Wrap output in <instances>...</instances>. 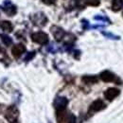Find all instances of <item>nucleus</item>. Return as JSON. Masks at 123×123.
<instances>
[{
  "mask_svg": "<svg viewBox=\"0 0 123 123\" xmlns=\"http://www.w3.org/2000/svg\"><path fill=\"white\" fill-rule=\"evenodd\" d=\"M67 123H76V117L74 115H69L67 117Z\"/></svg>",
  "mask_w": 123,
  "mask_h": 123,
  "instance_id": "2eb2a0df",
  "label": "nucleus"
},
{
  "mask_svg": "<svg viewBox=\"0 0 123 123\" xmlns=\"http://www.w3.org/2000/svg\"><path fill=\"white\" fill-rule=\"evenodd\" d=\"M104 107H105L104 102L102 100H100V99H97V100H95L92 104L90 105L89 110L91 112H98V111L102 110Z\"/></svg>",
  "mask_w": 123,
  "mask_h": 123,
  "instance_id": "423d86ee",
  "label": "nucleus"
},
{
  "mask_svg": "<svg viewBox=\"0 0 123 123\" xmlns=\"http://www.w3.org/2000/svg\"><path fill=\"white\" fill-rule=\"evenodd\" d=\"M67 105V99L63 97H59L56 98L55 100V107L57 109V111L59 110H64Z\"/></svg>",
  "mask_w": 123,
  "mask_h": 123,
  "instance_id": "39448f33",
  "label": "nucleus"
},
{
  "mask_svg": "<svg viewBox=\"0 0 123 123\" xmlns=\"http://www.w3.org/2000/svg\"><path fill=\"white\" fill-rule=\"evenodd\" d=\"M82 80L85 83H95L98 81V79L96 77H93V76H87V77H83Z\"/></svg>",
  "mask_w": 123,
  "mask_h": 123,
  "instance_id": "f8f14e48",
  "label": "nucleus"
},
{
  "mask_svg": "<svg viewBox=\"0 0 123 123\" xmlns=\"http://www.w3.org/2000/svg\"><path fill=\"white\" fill-rule=\"evenodd\" d=\"M100 79L105 82H112L115 80V75L110 71H103L100 74Z\"/></svg>",
  "mask_w": 123,
  "mask_h": 123,
  "instance_id": "0eeeda50",
  "label": "nucleus"
},
{
  "mask_svg": "<svg viewBox=\"0 0 123 123\" xmlns=\"http://www.w3.org/2000/svg\"><path fill=\"white\" fill-rule=\"evenodd\" d=\"M45 4H46V5H52V4H54L55 3V1L56 0H42Z\"/></svg>",
  "mask_w": 123,
  "mask_h": 123,
  "instance_id": "dca6fc26",
  "label": "nucleus"
},
{
  "mask_svg": "<svg viewBox=\"0 0 123 123\" xmlns=\"http://www.w3.org/2000/svg\"><path fill=\"white\" fill-rule=\"evenodd\" d=\"M2 41H3V43L6 45V46H10L11 44H12V39L9 37V36H7V35H2Z\"/></svg>",
  "mask_w": 123,
  "mask_h": 123,
  "instance_id": "ddd939ff",
  "label": "nucleus"
},
{
  "mask_svg": "<svg viewBox=\"0 0 123 123\" xmlns=\"http://www.w3.org/2000/svg\"><path fill=\"white\" fill-rule=\"evenodd\" d=\"M67 117H68V116L65 112V109L57 111V118H58V122L59 123H64L66 121Z\"/></svg>",
  "mask_w": 123,
  "mask_h": 123,
  "instance_id": "6e6552de",
  "label": "nucleus"
},
{
  "mask_svg": "<svg viewBox=\"0 0 123 123\" xmlns=\"http://www.w3.org/2000/svg\"><path fill=\"white\" fill-rule=\"evenodd\" d=\"M31 39L33 42L39 45H46L48 42V35L43 31H38L31 34Z\"/></svg>",
  "mask_w": 123,
  "mask_h": 123,
  "instance_id": "f257e3e1",
  "label": "nucleus"
},
{
  "mask_svg": "<svg viewBox=\"0 0 123 123\" xmlns=\"http://www.w3.org/2000/svg\"><path fill=\"white\" fill-rule=\"evenodd\" d=\"M85 1H86V3L89 6L96 7V6H98L99 5V0H85Z\"/></svg>",
  "mask_w": 123,
  "mask_h": 123,
  "instance_id": "4468645a",
  "label": "nucleus"
},
{
  "mask_svg": "<svg viewBox=\"0 0 123 123\" xmlns=\"http://www.w3.org/2000/svg\"><path fill=\"white\" fill-rule=\"evenodd\" d=\"M118 95H119V90L117 88H108L104 93V96L108 100L115 99Z\"/></svg>",
  "mask_w": 123,
  "mask_h": 123,
  "instance_id": "7ed1b4c3",
  "label": "nucleus"
},
{
  "mask_svg": "<svg viewBox=\"0 0 123 123\" xmlns=\"http://www.w3.org/2000/svg\"><path fill=\"white\" fill-rule=\"evenodd\" d=\"M0 50H1V48H0Z\"/></svg>",
  "mask_w": 123,
  "mask_h": 123,
  "instance_id": "f3484780",
  "label": "nucleus"
},
{
  "mask_svg": "<svg viewBox=\"0 0 123 123\" xmlns=\"http://www.w3.org/2000/svg\"><path fill=\"white\" fill-rule=\"evenodd\" d=\"M18 116H19V112H18V110H17V108L15 106H10L7 109L6 114H5L6 118L11 123L16 122Z\"/></svg>",
  "mask_w": 123,
  "mask_h": 123,
  "instance_id": "f03ea898",
  "label": "nucleus"
},
{
  "mask_svg": "<svg viewBox=\"0 0 123 123\" xmlns=\"http://www.w3.org/2000/svg\"><path fill=\"white\" fill-rule=\"evenodd\" d=\"M25 51H26V47H25L24 45H22V44H17V45H15V46L12 48V55L15 58L20 57Z\"/></svg>",
  "mask_w": 123,
  "mask_h": 123,
  "instance_id": "20e7f679",
  "label": "nucleus"
},
{
  "mask_svg": "<svg viewBox=\"0 0 123 123\" xmlns=\"http://www.w3.org/2000/svg\"><path fill=\"white\" fill-rule=\"evenodd\" d=\"M0 28L5 32H11L12 31V24L10 21H2L0 22Z\"/></svg>",
  "mask_w": 123,
  "mask_h": 123,
  "instance_id": "1a4fd4ad",
  "label": "nucleus"
},
{
  "mask_svg": "<svg viewBox=\"0 0 123 123\" xmlns=\"http://www.w3.org/2000/svg\"><path fill=\"white\" fill-rule=\"evenodd\" d=\"M55 30H56L55 31H53V35H54L55 39H57L58 41H60L62 38L63 37L64 32H63V31H62V29H60V28H56Z\"/></svg>",
  "mask_w": 123,
  "mask_h": 123,
  "instance_id": "9b49d317",
  "label": "nucleus"
},
{
  "mask_svg": "<svg viewBox=\"0 0 123 123\" xmlns=\"http://www.w3.org/2000/svg\"><path fill=\"white\" fill-rule=\"evenodd\" d=\"M123 7V0H113L112 1V10L114 12H117L121 10Z\"/></svg>",
  "mask_w": 123,
  "mask_h": 123,
  "instance_id": "9d476101",
  "label": "nucleus"
}]
</instances>
